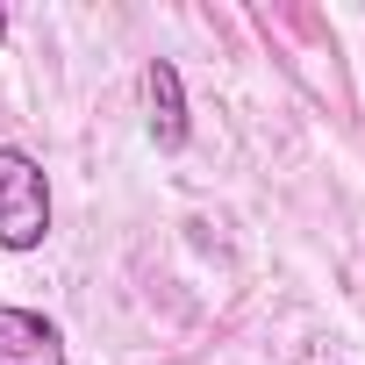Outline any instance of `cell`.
<instances>
[{"label": "cell", "instance_id": "obj_1", "mask_svg": "<svg viewBox=\"0 0 365 365\" xmlns=\"http://www.w3.org/2000/svg\"><path fill=\"white\" fill-rule=\"evenodd\" d=\"M51 237V172L22 150L0 143V251H36Z\"/></svg>", "mask_w": 365, "mask_h": 365}, {"label": "cell", "instance_id": "obj_2", "mask_svg": "<svg viewBox=\"0 0 365 365\" xmlns=\"http://www.w3.org/2000/svg\"><path fill=\"white\" fill-rule=\"evenodd\" d=\"M0 365H65V329L36 308L0 301Z\"/></svg>", "mask_w": 365, "mask_h": 365}, {"label": "cell", "instance_id": "obj_3", "mask_svg": "<svg viewBox=\"0 0 365 365\" xmlns=\"http://www.w3.org/2000/svg\"><path fill=\"white\" fill-rule=\"evenodd\" d=\"M143 108H150V143L158 150H187V79L172 58L143 65Z\"/></svg>", "mask_w": 365, "mask_h": 365}, {"label": "cell", "instance_id": "obj_4", "mask_svg": "<svg viewBox=\"0 0 365 365\" xmlns=\"http://www.w3.org/2000/svg\"><path fill=\"white\" fill-rule=\"evenodd\" d=\"M0 43H8V15H0Z\"/></svg>", "mask_w": 365, "mask_h": 365}]
</instances>
